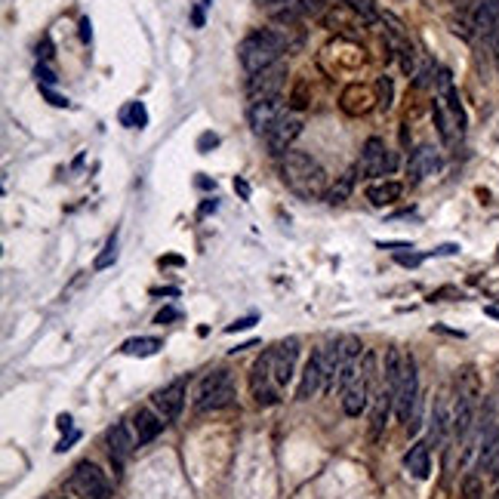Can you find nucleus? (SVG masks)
<instances>
[{
    "mask_svg": "<svg viewBox=\"0 0 499 499\" xmlns=\"http://www.w3.org/2000/svg\"><path fill=\"white\" fill-rule=\"evenodd\" d=\"M281 179L293 194H299L305 200H318L327 194L330 176L327 170L305 151H286L281 157Z\"/></svg>",
    "mask_w": 499,
    "mask_h": 499,
    "instance_id": "nucleus-1",
    "label": "nucleus"
},
{
    "mask_svg": "<svg viewBox=\"0 0 499 499\" xmlns=\"http://www.w3.org/2000/svg\"><path fill=\"white\" fill-rule=\"evenodd\" d=\"M284 53H290V43H286V37L281 31H272V28L247 34L237 46V59H240V65H244L247 74L265 71L268 65L281 62Z\"/></svg>",
    "mask_w": 499,
    "mask_h": 499,
    "instance_id": "nucleus-2",
    "label": "nucleus"
},
{
    "mask_svg": "<svg viewBox=\"0 0 499 499\" xmlns=\"http://www.w3.org/2000/svg\"><path fill=\"white\" fill-rule=\"evenodd\" d=\"M235 401V379L228 370H210L194 392V413H216Z\"/></svg>",
    "mask_w": 499,
    "mask_h": 499,
    "instance_id": "nucleus-3",
    "label": "nucleus"
},
{
    "mask_svg": "<svg viewBox=\"0 0 499 499\" xmlns=\"http://www.w3.org/2000/svg\"><path fill=\"white\" fill-rule=\"evenodd\" d=\"M68 490H71L74 496H80V499H111V481H108V475L96 466V462H90V459H83V462H77V466L71 468Z\"/></svg>",
    "mask_w": 499,
    "mask_h": 499,
    "instance_id": "nucleus-4",
    "label": "nucleus"
},
{
    "mask_svg": "<svg viewBox=\"0 0 499 499\" xmlns=\"http://www.w3.org/2000/svg\"><path fill=\"white\" fill-rule=\"evenodd\" d=\"M358 170L364 179H376V176H392L397 170V154L388 148L379 136H370L364 148H360Z\"/></svg>",
    "mask_w": 499,
    "mask_h": 499,
    "instance_id": "nucleus-5",
    "label": "nucleus"
},
{
    "mask_svg": "<svg viewBox=\"0 0 499 499\" xmlns=\"http://www.w3.org/2000/svg\"><path fill=\"white\" fill-rule=\"evenodd\" d=\"M416 407H419V370H416V358L407 355L404 358V379H401V388H397V397H395L397 422L410 425Z\"/></svg>",
    "mask_w": 499,
    "mask_h": 499,
    "instance_id": "nucleus-6",
    "label": "nucleus"
},
{
    "mask_svg": "<svg viewBox=\"0 0 499 499\" xmlns=\"http://www.w3.org/2000/svg\"><path fill=\"white\" fill-rule=\"evenodd\" d=\"M249 392H253L259 407H272L277 404V382H274V370H272V348H265L256 358L253 370H249Z\"/></svg>",
    "mask_w": 499,
    "mask_h": 499,
    "instance_id": "nucleus-7",
    "label": "nucleus"
},
{
    "mask_svg": "<svg viewBox=\"0 0 499 499\" xmlns=\"http://www.w3.org/2000/svg\"><path fill=\"white\" fill-rule=\"evenodd\" d=\"M284 83H286V62H274V65H268L265 71L249 74L247 96H249V102L277 99V96H281V90H284Z\"/></svg>",
    "mask_w": 499,
    "mask_h": 499,
    "instance_id": "nucleus-8",
    "label": "nucleus"
},
{
    "mask_svg": "<svg viewBox=\"0 0 499 499\" xmlns=\"http://www.w3.org/2000/svg\"><path fill=\"white\" fill-rule=\"evenodd\" d=\"M185 401H188V379H173L170 385L157 388V392L151 395V407L157 413L163 416L166 422H176L185 410Z\"/></svg>",
    "mask_w": 499,
    "mask_h": 499,
    "instance_id": "nucleus-9",
    "label": "nucleus"
},
{
    "mask_svg": "<svg viewBox=\"0 0 499 499\" xmlns=\"http://www.w3.org/2000/svg\"><path fill=\"white\" fill-rule=\"evenodd\" d=\"M105 447H108L111 466H114V471H120V468L127 466V459L133 456L136 447H139L133 425H127L124 419L114 422V425H108V431H105Z\"/></svg>",
    "mask_w": 499,
    "mask_h": 499,
    "instance_id": "nucleus-10",
    "label": "nucleus"
},
{
    "mask_svg": "<svg viewBox=\"0 0 499 499\" xmlns=\"http://www.w3.org/2000/svg\"><path fill=\"white\" fill-rule=\"evenodd\" d=\"M475 397H478V385H475V379H471L468 388H459L456 407H453V438H456V444H466L471 429H475V422H478Z\"/></svg>",
    "mask_w": 499,
    "mask_h": 499,
    "instance_id": "nucleus-11",
    "label": "nucleus"
},
{
    "mask_svg": "<svg viewBox=\"0 0 499 499\" xmlns=\"http://www.w3.org/2000/svg\"><path fill=\"white\" fill-rule=\"evenodd\" d=\"M302 133V120L296 114H284L277 124L265 133V145H268V154L274 157H284L286 151H293V142L299 139Z\"/></svg>",
    "mask_w": 499,
    "mask_h": 499,
    "instance_id": "nucleus-12",
    "label": "nucleus"
},
{
    "mask_svg": "<svg viewBox=\"0 0 499 499\" xmlns=\"http://www.w3.org/2000/svg\"><path fill=\"white\" fill-rule=\"evenodd\" d=\"M296 360H299V339L296 336L277 342V345L272 348V370H274L277 388L290 385V379L296 376Z\"/></svg>",
    "mask_w": 499,
    "mask_h": 499,
    "instance_id": "nucleus-13",
    "label": "nucleus"
},
{
    "mask_svg": "<svg viewBox=\"0 0 499 499\" xmlns=\"http://www.w3.org/2000/svg\"><path fill=\"white\" fill-rule=\"evenodd\" d=\"M434 90H438V99L444 102V108L450 111V117L456 120L459 133H466V108H462V99L456 92V83H453L450 68H438L434 71Z\"/></svg>",
    "mask_w": 499,
    "mask_h": 499,
    "instance_id": "nucleus-14",
    "label": "nucleus"
},
{
    "mask_svg": "<svg viewBox=\"0 0 499 499\" xmlns=\"http://www.w3.org/2000/svg\"><path fill=\"white\" fill-rule=\"evenodd\" d=\"M284 114H286V105L281 102V96H277V99L253 102V105H249V114H247V117H249V127H253V133L265 136L268 129H272Z\"/></svg>",
    "mask_w": 499,
    "mask_h": 499,
    "instance_id": "nucleus-15",
    "label": "nucleus"
},
{
    "mask_svg": "<svg viewBox=\"0 0 499 499\" xmlns=\"http://www.w3.org/2000/svg\"><path fill=\"white\" fill-rule=\"evenodd\" d=\"M453 431V413H450V404L447 397L438 395L431 401V416H429V441L431 447H441L444 441H447V434Z\"/></svg>",
    "mask_w": 499,
    "mask_h": 499,
    "instance_id": "nucleus-16",
    "label": "nucleus"
},
{
    "mask_svg": "<svg viewBox=\"0 0 499 499\" xmlns=\"http://www.w3.org/2000/svg\"><path fill=\"white\" fill-rule=\"evenodd\" d=\"M318 392H323V358H321V348L311 351V358L305 360L299 388H296V401H311Z\"/></svg>",
    "mask_w": 499,
    "mask_h": 499,
    "instance_id": "nucleus-17",
    "label": "nucleus"
},
{
    "mask_svg": "<svg viewBox=\"0 0 499 499\" xmlns=\"http://www.w3.org/2000/svg\"><path fill=\"white\" fill-rule=\"evenodd\" d=\"M441 170V151L434 145H419L416 151L410 154V161H407V176H410V182H422L425 176L438 173Z\"/></svg>",
    "mask_w": 499,
    "mask_h": 499,
    "instance_id": "nucleus-18",
    "label": "nucleus"
},
{
    "mask_svg": "<svg viewBox=\"0 0 499 499\" xmlns=\"http://www.w3.org/2000/svg\"><path fill=\"white\" fill-rule=\"evenodd\" d=\"M496 25H499V0H475L468 6V28L475 34L490 37Z\"/></svg>",
    "mask_w": 499,
    "mask_h": 499,
    "instance_id": "nucleus-19",
    "label": "nucleus"
},
{
    "mask_svg": "<svg viewBox=\"0 0 499 499\" xmlns=\"http://www.w3.org/2000/svg\"><path fill=\"white\" fill-rule=\"evenodd\" d=\"M163 425H166V419L154 410V407H139V410L133 413V431H136L139 447L151 444V441L157 438V434L163 431Z\"/></svg>",
    "mask_w": 499,
    "mask_h": 499,
    "instance_id": "nucleus-20",
    "label": "nucleus"
},
{
    "mask_svg": "<svg viewBox=\"0 0 499 499\" xmlns=\"http://www.w3.org/2000/svg\"><path fill=\"white\" fill-rule=\"evenodd\" d=\"M404 468L410 471L416 481H425L431 475V444L429 441H416L410 450L404 453Z\"/></svg>",
    "mask_w": 499,
    "mask_h": 499,
    "instance_id": "nucleus-21",
    "label": "nucleus"
},
{
    "mask_svg": "<svg viewBox=\"0 0 499 499\" xmlns=\"http://www.w3.org/2000/svg\"><path fill=\"white\" fill-rule=\"evenodd\" d=\"M401 194H404V185L395 182V179H382V182L367 185V200L373 203V207H392V203L401 200Z\"/></svg>",
    "mask_w": 499,
    "mask_h": 499,
    "instance_id": "nucleus-22",
    "label": "nucleus"
},
{
    "mask_svg": "<svg viewBox=\"0 0 499 499\" xmlns=\"http://www.w3.org/2000/svg\"><path fill=\"white\" fill-rule=\"evenodd\" d=\"M401 379H404V358L397 348H385V358H382V385L397 397V388H401Z\"/></svg>",
    "mask_w": 499,
    "mask_h": 499,
    "instance_id": "nucleus-23",
    "label": "nucleus"
},
{
    "mask_svg": "<svg viewBox=\"0 0 499 499\" xmlns=\"http://www.w3.org/2000/svg\"><path fill=\"white\" fill-rule=\"evenodd\" d=\"M431 117H434V127H438V133H441V142L453 145V142H456V136H462V133H459V127H456V120L450 117V111L444 108V102H441V99H434V102H431Z\"/></svg>",
    "mask_w": 499,
    "mask_h": 499,
    "instance_id": "nucleus-24",
    "label": "nucleus"
},
{
    "mask_svg": "<svg viewBox=\"0 0 499 499\" xmlns=\"http://www.w3.org/2000/svg\"><path fill=\"white\" fill-rule=\"evenodd\" d=\"M161 348H163V342L157 336H133V339H127L124 345H120V355H127V358H151Z\"/></svg>",
    "mask_w": 499,
    "mask_h": 499,
    "instance_id": "nucleus-25",
    "label": "nucleus"
},
{
    "mask_svg": "<svg viewBox=\"0 0 499 499\" xmlns=\"http://www.w3.org/2000/svg\"><path fill=\"white\" fill-rule=\"evenodd\" d=\"M117 117H120V124L129 127V129H145L148 127V111H145L142 102H127Z\"/></svg>",
    "mask_w": 499,
    "mask_h": 499,
    "instance_id": "nucleus-26",
    "label": "nucleus"
},
{
    "mask_svg": "<svg viewBox=\"0 0 499 499\" xmlns=\"http://www.w3.org/2000/svg\"><path fill=\"white\" fill-rule=\"evenodd\" d=\"M114 262H117V231H114V235H108L105 247H102V253L96 256L92 268H96V272H105V268H111Z\"/></svg>",
    "mask_w": 499,
    "mask_h": 499,
    "instance_id": "nucleus-27",
    "label": "nucleus"
},
{
    "mask_svg": "<svg viewBox=\"0 0 499 499\" xmlns=\"http://www.w3.org/2000/svg\"><path fill=\"white\" fill-rule=\"evenodd\" d=\"M462 499H484V481L478 471H468L462 478Z\"/></svg>",
    "mask_w": 499,
    "mask_h": 499,
    "instance_id": "nucleus-28",
    "label": "nucleus"
},
{
    "mask_svg": "<svg viewBox=\"0 0 499 499\" xmlns=\"http://www.w3.org/2000/svg\"><path fill=\"white\" fill-rule=\"evenodd\" d=\"M348 4H351L355 13L364 16V22H376V18H382V16H379V9L373 6V0H348Z\"/></svg>",
    "mask_w": 499,
    "mask_h": 499,
    "instance_id": "nucleus-29",
    "label": "nucleus"
},
{
    "mask_svg": "<svg viewBox=\"0 0 499 499\" xmlns=\"http://www.w3.org/2000/svg\"><path fill=\"white\" fill-rule=\"evenodd\" d=\"M351 182H355V173H345V176H342L336 188H333V191L327 194V198H330V203H342V200H345V194L351 191Z\"/></svg>",
    "mask_w": 499,
    "mask_h": 499,
    "instance_id": "nucleus-30",
    "label": "nucleus"
},
{
    "mask_svg": "<svg viewBox=\"0 0 499 499\" xmlns=\"http://www.w3.org/2000/svg\"><path fill=\"white\" fill-rule=\"evenodd\" d=\"M34 77H37V83H41V87H53V83L59 80V77H55V71H53V68H50V65H46V62H37V68H34Z\"/></svg>",
    "mask_w": 499,
    "mask_h": 499,
    "instance_id": "nucleus-31",
    "label": "nucleus"
},
{
    "mask_svg": "<svg viewBox=\"0 0 499 499\" xmlns=\"http://www.w3.org/2000/svg\"><path fill=\"white\" fill-rule=\"evenodd\" d=\"M330 4H333V0H299L305 16H323V9H327Z\"/></svg>",
    "mask_w": 499,
    "mask_h": 499,
    "instance_id": "nucleus-32",
    "label": "nucleus"
},
{
    "mask_svg": "<svg viewBox=\"0 0 499 499\" xmlns=\"http://www.w3.org/2000/svg\"><path fill=\"white\" fill-rule=\"evenodd\" d=\"M395 259H397V265H404V268H416L425 259V253H401V249H397Z\"/></svg>",
    "mask_w": 499,
    "mask_h": 499,
    "instance_id": "nucleus-33",
    "label": "nucleus"
},
{
    "mask_svg": "<svg viewBox=\"0 0 499 499\" xmlns=\"http://www.w3.org/2000/svg\"><path fill=\"white\" fill-rule=\"evenodd\" d=\"M179 318H182V311H179V308H173V305H166V308L157 311L154 323H173V321H179Z\"/></svg>",
    "mask_w": 499,
    "mask_h": 499,
    "instance_id": "nucleus-34",
    "label": "nucleus"
},
{
    "mask_svg": "<svg viewBox=\"0 0 499 499\" xmlns=\"http://www.w3.org/2000/svg\"><path fill=\"white\" fill-rule=\"evenodd\" d=\"M290 105L293 108H305V105H308V99H305V80L296 83V90H293V96H290Z\"/></svg>",
    "mask_w": 499,
    "mask_h": 499,
    "instance_id": "nucleus-35",
    "label": "nucleus"
},
{
    "mask_svg": "<svg viewBox=\"0 0 499 499\" xmlns=\"http://www.w3.org/2000/svg\"><path fill=\"white\" fill-rule=\"evenodd\" d=\"M256 323V314H247V318H237L235 323H228L225 333H240V330H249Z\"/></svg>",
    "mask_w": 499,
    "mask_h": 499,
    "instance_id": "nucleus-36",
    "label": "nucleus"
},
{
    "mask_svg": "<svg viewBox=\"0 0 499 499\" xmlns=\"http://www.w3.org/2000/svg\"><path fill=\"white\" fill-rule=\"evenodd\" d=\"M41 92L46 96V102H50V105H55V108H68V105H71L68 99H65V96H59V92H53L50 87H41Z\"/></svg>",
    "mask_w": 499,
    "mask_h": 499,
    "instance_id": "nucleus-37",
    "label": "nucleus"
},
{
    "mask_svg": "<svg viewBox=\"0 0 499 499\" xmlns=\"http://www.w3.org/2000/svg\"><path fill=\"white\" fill-rule=\"evenodd\" d=\"M216 145H219V136H216V133H203V136L198 139V151H200V154H207L210 148H216Z\"/></svg>",
    "mask_w": 499,
    "mask_h": 499,
    "instance_id": "nucleus-38",
    "label": "nucleus"
},
{
    "mask_svg": "<svg viewBox=\"0 0 499 499\" xmlns=\"http://www.w3.org/2000/svg\"><path fill=\"white\" fill-rule=\"evenodd\" d=\"M376 87H379V92H382V105L388 108V105H392V80H388V77H379Z\"/></svg>",
    "mask_w": 499,
    "mask_h": 499,
    "instance_id": "nucleus-39",
    "label": "nucleus"
},
{
    "mask_svg": "<svg viewBox=\"0 0 499 499\" xmlns=\"http://www.w3.org/2000/svg\"><path fill=\"white\" fill-rule=\"evenodd\" d=\"M80 41H83V43H90V41H92V22H90L87 16L80 18Z\"/></svg>",
    "mask_w": 499,
    "mask_h": 499,
    "instance_id": "nucleus-40",
    "label": "nucleus"
},
{
    "mask_svg": "<svg viewBox=\"0 0 499 499\" xmlns=\"http://www.w3.org/2000/svg\"><path fill=\"white\" fill-rule=\"evenodd\" d=\"M453 253H459V247H456V244H441V247H434V249H431V256H453Z\"/></svg>",
    "mask_w": 499,
    "mask_h": 499,
    "instance_id": "nucleus-41",
    "label": "nucleus"
},
{
    "mask_svg": "<svg viewBox=\"0 0 499 499\" xmlns=\"http://www.w3.org/2000/svg\"><path fill=\"white\" fill-rule=\"evenodd\" d=\"M487 475L493 478V481H499V447H496V453H493V459H490V468H487Z\"/></svg>",
    "mask_w": 499,
    "mask_h": 499,
    "instance_id": "nucleus-42",
    "label": "nucleus"
},
{
    "mask_svg": "<svg viewBox=\"0 0 499 499\" xmlns=\"http://www.w3.org/2000/svg\"><path fill=\"white\" fill-rule=\"evenodd\" d=\"M286 4H293V0H259V6L268 9V13H272V9H277V6H286Z\"/></svg>",
    "mask_w": 499,
    "mask_h": 499,
    "instance_id": "nucleus-43",
    "label": "nucleus"
},
{
    "mask_svg": "<svg viewBox=\"0 0 499 499\" xmlns=\"http://www.w3.org/2000/svg\"><path fill=\"white\" fill-rule=\"evenodd\" d=\"M37 55L46 62V59H53V43H50V37L43 41V46H37Z\"/></svg>",
    "mask_w": 499,
    "mask_h": 499,
    "instance_id": "nucleus-44",
    "label": "nucleus"
},
{
    "mask_svg": "<svg viewBox=\"0 0 499 499\" xmlns=\"http://www.w3.org/2000/svg\"><path fill=\"white\" fill-rule=\"evenodd\" d=\"M191 22L198 25V28H203V6H194L191 9Z\"/></svg>",
    "mask_w": 499,
    "mask_h": 499,
    "instance_id": "nucleus-45",
    "label": "nucleus"
},
{
    "mask_svg": "<svg viewBox=\"0 0 499 499\" xmlns=\"http://www.w3.org/2000/svg\"><path fill=\"white\" fill-rule=\"evenodd\" d=\"M487 43H490V46H493V53H499V25L493 28V34H490V37H487Z\"/></svg>",
    "mask_w": 499,
    "mask_h": 499,
    "instance_id": "nucleus-46",
    "label": "nucleus"
},
{
    "mask_svg": "<svg viewBox=\"0 0 499 499\" xmlns=\"http://www.w3.org/2000/svg\"><path fill=\"white\" fill-rule=\"evenodd\" d=\"M59 429H62V431H71V416H68V413L59 416Z\"/></svg>",
    "mask_w": 499,
    "mask_h": 499,
    "instance_id": "nucleus-47",
    "label": "nucleus"
},
{
    "mask_svg": "<svg viewBox=\"0 0 499 499\" xmlns=\"http://www.w3.org/2000/svg\"><path fill=\"white\" fill-rule=\"evenodd\" d=\"M235 188H237L240 194H244V198H249V185H247L244 179H235Z\"/></svg>",
    "mask_w": 499,
    "mask_h": 499,
    "instance_id": "nucleus-48",
    "label": "nucleus"
},
{
    "mask_svg": "<svg viewBox=\"0 0 499 499\" xmlns=\"http://www.w3.org/2000/svg\"><path fill=\"white\" fill-rule=\"evenodd\" d=\"M198 185H200V188H213V182H210V179H203V176H198Z\"/></svg>",
    "mask_w": 499,
    "mask_h": 499,
    "instance_id": "nucleus-49",
    "label": "nucleus"
},
{
    "mask_svg": "<svg viewBox=\"0 0 499 499\" xmlns=\"http://www.w3.org/2000/svg\"><path fill=\"white\" fill-rule=\"evenodd\" d=\"M456 4H459V6H471V4H475V0H456Z\"/></svg>",
    "mask_w": 499,
    "mask_h": 499,
    "instance_id": "nucleus-50",
    "label": "nucleus"
},
{
    "mask_svg": "<svg viewBox=\"0 0 499 499\" xmlns=\"http://www.w3.org/2000/svg\"><path fill=\"white\" fill-rule=\"evenodd\" d=\"M198 6H213V0H198Z\"/></svg>",
    "mask_w": 499,
    "mask_h": 499,
    "instance_id": "nucleus-51",
    "label": "nucleus"
},
{
    "mask_svg": "<svg viewBox=\"0 0 499 499\" xmlns=\"http://www.w3.org/2000/svg\"><path fill=\"white\" fill-rule=\"evenodd\" d=\"M490 499H499V484H496V490H493V496H490Z\"/></svg>",
    "mask_w": 499,
    "mask_h": 499,
    "instance_id": "nucleus-52",
    "label": "nucleus"
},
{
    "mask_svg": "<svg viewBox=\"0 0 499 499\" xmlns=\"http://www.w3.org/2000/svg\"><path fill=\"white\" fill-rule=\"evenodd\" d=\"M62 499H68V496H62Z\"/></svg>",
    "mask_w": 499,
    "mask_h": 499,
    "instance_id": "nucleus-53",
    "label": "nucleus"
}]
</instances>
